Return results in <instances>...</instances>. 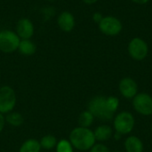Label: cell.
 I'll return each instance as SVG.
<instances>
[{
	"label": "cell",
	"mask_w": 152,
	"mask_h": 152,
	"mask_svg": "<svg viewBox=\"0 0 152 152\" xmlns=\"http://www.w3.org/2000/svg\"><path fill=\"white\" fill-rule=\"evenodd\" d=\"M41 146L39 141L36 139L26 140L20 147L19 152H41Z\"/></svg>",
	"instance_id": "cell-15"
},
{
	"label": "cell",
	"mask_w": 152,
	"mask_h": 152,
	"mask_svg": "<svg viewBox=\"0 0 152 152\" xmlns=\"http://www.w3.org/2000/svg\"><path fill=\"white\" fill-rule=\"evenodd\" d=\"M133 107L142 116L152 115V96L147 93H138L133 98Z\"/></svg>",
	"instance_id": "cell-8"
},
{
	"label": "cell",
	"mask_w": 152,
	"mask_h": 152,
	"mask_svg": "<svg viewBox=\"0 0 152 152\" xmlns=\"http://www.w3.org/2000/svg\"><path fill=\"white\" fill-rule=\"evenodd\" d=\"M16 34L20 39H30L35 33L33 22L28 18H21L16 24Z\"/></svg>",
	"instance_id": "cell-10"
},
{
	"label": "cell",
	"mask_w": 152,
	"mask_h": 152,
	"mask_svg": "<svg viewBox=\"0 0 152 152\" xmlns=\"http://www.w3.org/2000/svg\"><path fill=\"white\" fill-rule=\"evenodd\" d=\"M118 89L123 97L126 99H133L138 94V85L132 77H124L120 80Z\"/></svg>",
	"instance_id": "cell-9"
},
{
	"label": "cell",
	"mask_w": 152,
	"mask_h": 152,
	"mask_svg": "<svg viewBox=\"0 0 152 152\" xmlns=\"http://www.w3.org/2000/svg\"><path fill=\"white\" fill-rule=\"evenodd\" d=\"M144 146L142 140L135 136H128L125 141V151L126 152H143Z\"/></svg>",
	"instance_id": "cell-12"
},
{
	"label": "cell",
	"mask_w": 152,
	"mask_h": 152,
	"mask_svg": "<svg viewBox=\"0 0 152 152\" xmlns=\"http://www.w3.org/2000/svg\"><path fill=\"white\" fill-rule=\"evenodd\" d=\"M127 51L129 56L137 61H143L149 53V45L147 42L141 37H134L128 44Z\"/></svg>",
	"instance_id": "cell-7"
},
{
	"label": "cell",
	"mask_w": 152,
	"mask_h": 152,
	"mask_svg": "<svg viewBox=\"0 0 152 152\" xmlns=\"http://www.w3.org/2000/svg\"><path fill=\"white\" fill-rule=\"evenodd\" d=\"M69 141L74 149L81 151H90L96 143L94 131L90 128L77 126L75 127L69 134Z\"/></svg>",
	"instance_id": "cell-2"
},
{
	"label": "cell",
	"mask_w": 152,
	"mask_h": 152,
	"mask_svg": "<svg viewBox=\"0 0 152 152\" xmlns=\"http://www.w3.org/2000/svg\"><path fill=\"white\" fill-rule=\"evenodd\" d=\"M100 31L108 37H116L119 35L123 29L121 20L115 16H103L102 20L98 24Z\"/></svg>",
	"instance_id": "cell-6"
},
{
	"label": "cell",
	"mask_w": 152,
	"mask_h": 152,
	"mask_svg": "<svg viewBox=\"0 0 152 152\" xmlns=\"http://www.w3.org/2000/svg\"><path fill=\"white\" fill-rule=\"evenodd\" d=\"M119 106V100L115 96L98 95L88 102V110L94 118L102 121H110L114 118Z\"/></svg>",
	"instance_id": "cell-1"
},
{
	"label": "cell",
	"mask_w": 152,
	"mask_h": 152,
	"mask_svg": "<svg viewBox=\"0 0 152 152\" xmlns=\"http://www.w3.org/2000/svg\"><path fill=\"white\" fill-rule=\"evenodd\" d=\"M16 94L9 86H3L0 87V113L6 115L13 111L16 106Z\"/></svg>",
	"instance_id": "cell-5"
},
{
	"label": "cell",
	"mask_w": 152,
	"mask_h": 152,
	"mask_svg": "<svg viewBox=\"0 0 152 152\" xmlns=\"http://www.w3.org/2000/svg\"><path fill=\"white\" fill-rule=\"evenodd\" d=\"M39 143H40V146H41V148L43 150L50 151V150H53V148L56 147V145L58 143V141H57V138L54 135L46 134V135L43 136L40 139Z\"/></svg>",
	"instance_id": "cell-17"
},
{
	"label": "cell",
	"mask_w": 152,
	"mask_h": 152,
	"mask_svg": "<svg viewBox=\"0 0 152 152\" xmlns=\"http://www.w3.org/2000/svg\"><path fill=\"white\" fill-rule=\"evenodd\" d=\"M57 25L60 29L64 32L72 31L76 25V20L74 15L69 11L61 12L57 18Z\"/></svg>",
	"instance_id": "cell-11"
},
{
	"label": "cell",
	"mask_w": 152,
	"mask_h": 152,
	"mask_svg": "<svg viewBox=\"0 0 152 152\" xmlns=\"http://www.w3.org/2000/svg\"><path fill=\"white\" fill-rule=\"evenodd\" d=\"M89 152H110V151L106 145H104L102 143H95L90 149Z\"/></svg>",
	"instance_id": "cell-20"
},
{
	"label": "cell",
	"mask_w": 152,
	"mask_h": 152,
	"mask_svg": "<svg viewBox=\"0 0 152 152\" xmlns=\"http://www.w3.org/2000/svg\"><path fill=\"white\" fill-rule=\"evenodd\" d=\"M131 1L134 2V4H146L151 0H131Z\"/></svg>",
	"instance_id": "cell-23"
},
{
	"label": "cell",
	"mask_w": 152,
	"mask_h": 152,
	"mask_svg": "<svg viewBox=\"0 0 152 152\" xmlns=\"http://www.w3.org/2000/svg\"><path fill=\"white\" fill-rule=\"evenodd\" d=\"M114 152H123V151H116Z\"/></svg>",
	"instance_id": "cell-25"
},
{
	"label": "cell",
	"mask_w": 152,
	"mask_h": 152,
	"mask_svg": "<svg viewBox=\"0 0 152 152\" xmlns=\"http://www.w3.org/2000/svg\"><path fill=\"white\" fill-rule=\"evenodd\" d=\"M4 119H5V124L7 123L9 126H14V127L20 126L24 122V118L22 115L16 111H12L6 114L4 116Z\"/></svg>",
	"instance_id": "cell-16"
},
{
	"label": "cell",
	"mask_w": 152,
	"mask_h": 152,
	"mask_svg": "<svg viewBox=\"0 0 152 152\" xmlns=\"http://www.w3.org/2000/svg\"><path fill=\"white\" fill-rule=\"evenodd\" d=\"M94 118H95L94 117V115L88 110H85L78 117V125L81 127L89 128L93 125Z\"/></svg>",
	"instance_id": "cell-18"
},
{
	"label": "cell",
	"mask_w": 152,
	"mask_h": 152,
	"mask_svg": "<svg viewBox=\"0 0 152 152\" xmlns=\"http://www.w3.org/2000/svg\"><path fill=\"white\" fill-rule=\"evenodd\" d=\"M134 118L128 111L119 112L113 118V128L120 135L129 134L134 130Z\"/></svg>",
	"instance_id": "cell-3"
},
{
	"label": "cell",
	"mask_w": 152,
	"mask_h": 152,
	"mask_svg": "<svg viewBox=\"0 0 152 152\" xmlns=\"http://www.w3.org/2000/svg\"><path fill=\"white\" fill-rule=\"evenodd\" d=\"M20 38L15 31L11 29L0 30V51L4 53H12L18 51Z\"/></svg>",
	"instance_id": "cell-4"
},
{
	"label": "cell",
	"mask_w": 152,
	"mask_h": 152,
	"mask_svg": "<svg viewBox=\"0 0 152 152\" xmlns=\"http://www.w3.org/2000/svg\"><path fill=\"white\" fill-rule=\"evenodd\" d=\"M47 1H53V0H47Z\"/></svg>",
	"instance_id": "cell-26"
},
{
	"label": "cell",
	"mask_w": 152,
	"mask_h": 152,
	"mask_svg": "<svg viewBox=\"0 0 152 152\" xmlns=\"http://www.w3.org/2000/svg\"><path fill=\"white\" fill-rule=\"evenodd\" d=\"M5 126V119H4V116L3 114L0 113V134L2 133V131L4 130Z\"/></svg>",
	"instance_id": "cell-22"
},
{
	"label": "cell",
	"mask_w": 152,
	"mask_h": 152,
	"mask_svg": "<svg viewBox=\"0 0 152 152\" xmlns=\"http://www.w3.org/2000/svg\"><path fill=\"white\" fill-rule=\"evenodd\" d=\"M151 133H152V124H151Z\"/></svg>",
	"instance_id": "cell-27"
},
{
	"label": "cell",
	"mask_w": 152,
	"mask_h": 152,
	"mask_svg": "<svg viewBox=\"0 0 152 152\" xmlns=\"http://www.w3.org/2000/svg\"><path fill=\"white\" fill-rule=\"evenodd\" d=\"M85 4H95L96 2H98L99 0H82Z\"/></svg>",
	"instance_id": "cell-24"
},
{
	"label": "cell",
	"mask_w": 152,
	"mask_h": 152,
	"mask_svg": "<svg viewBox=\"0 0 152 152\" xmlns=\"http://www.w3.org/2000/svg\"><path fill=\"white\" fill-rule=\"evenodd\" d=\"M93 20L95 22V23H97V24H99L100 23V21L102 20V18H103V15L101 13V12H94V14H93Z\"/></svg>",
	"instance_id": "cell-21"
},
{
	"label": "cell",
	"mask_w": 152,
	"mask_h": 152,
	"mask_svg": "<svg viewBox=\"0 0 152 152\" xmlns=\"http://www.w3.org/2000/svg\"><path fill=\"white\" fill-rule=\"evenodd\" d=\"M37 51V46L30 39H20L18 52L24 56H31Z\"/></svg>",
	"instance_id": "cell-14"
},
{
	"label": "cell",
	"mask_w": 152,
	"mask_h": 152,
	"mask_svg": "<svg viewBox=\"0 0 152 152\" xmlns=\"http://www.w3.org/2000/svg\"><path fill=\"white\" fill-rule=\"evenodd\" d=\"M94 134L96 141L103 142L109 141L113 135V128L109 125H101L95 128Z\"/></svg>",
	"instance_id": "cell-13"
},
{
	"label": "cell",
	"mask_w": 152,
	"mask_h": 152,
	"mask_svg": "<svg viewBox=\"0 0 152 152\" xmlns=\"http://www.w3.org/2000/svg\"><path fill=\"white\" fill-rule=\"evenodd\" d=\"M56 152H74V148L69 140L61 139L58 141L56 145Z\"/></svg>",
	"instance_id": "cell-19"
}]
</instances>
